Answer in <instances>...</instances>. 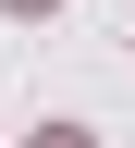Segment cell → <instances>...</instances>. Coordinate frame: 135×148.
Returning a JSON list of instances; mask_svg holds the SVG:
<instances>
[{"label":"cell","instance_id":"obj_2","mask_svg":"<svg viewBox=\"0 0 135 148\" xmlns=\"http://www.w3.org/2000/svg\"><path fill=\"white\" fill-rule=\"evenodd\" d=\"M0 12H62V0H0Z\"/></svg>","mask_w":135,"mask_h":148},{"label":"cell","instance_id":"obj_1","mask_svg":"<svg viewBox=\"0 0 135 148\" xmlns=\"http://www.w3.org/2000/svg\"><path fill=\"white\" fill-rule=\"evenodd\" d=\"M37 148H86V136H74V123H49V136H37Z\"/></svg>","mask_w":135,"mask_h":148}]
</instances>
